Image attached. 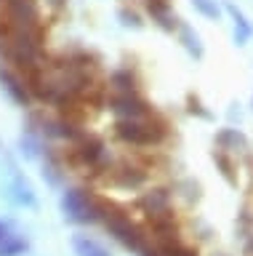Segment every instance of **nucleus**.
<instances>
[{"instance_id": "obj_1", "label": "nucleus", "mask_w": 253, "mask_h": 256, "mask_svg": "<svg viewBox=\"0 0 253 256\" xmlns=\"http://www.w3.org/2000/svg\"><path fill=\"white\" fill-rule=\"evenodd\" d=\"M117 139H123L125 144H136V147H149L165 139V126L152 123L147 118H131V120H117L115 126Z\"/></svg>"}, {"instance_id": "obj_2", "label": "nucleus", "mask_w": 253, "mask_h": 256, "mask_svg": "<svg viewBox=\"0 0 253 256\" xmlns=\"http://www.w3.org/2000/svg\"><path fill=\"white\" fill-rule=\"evenodd\" d=\"M99 219L104 222V227L112 232V235L120 240V243H125L128 248H133V251H139V248H141V232H139V227H136V224H133L128 216H125V211H120L117 206L104 203V200H101V214H99Z\"/></svg>"}, {"instance_id": "obj_3", "label": "nucleus", "mask_w": 253, "mask_h": 256, "mask_svg": "<svg viewBox=\"0 0 253 256\" xmlns=\"http://www.w3.org/2000/svg\"><path fill=\"white\" fill-rule=\"evenodd\" d=\"M61 211L72 222H96L101 214V200L85 190H64Z\"/></svg>"}, {"instance_id": "obj_4", "label": "nucleus", "mask_w": 253, "mask_h": 256, "mask_svg": "<svg viewBox=\"0 0 253 256\" xmlns=\"http://www.w3.org/2000/svg\"><path fill=\"white\" fill-rule=\"evenodd\" d=\"M0 88H3V91L8 94L16 104H29V99H32V94H29L24 78H21L16 70L5 67V64H0Z\"/></svg>"}, {"instance_id": "obj_5", "label": "nucleus", "mask_w": 253, "mask_h": 256, "mask_svg": "<svg viewBox=\"0 0 253 256\" xmlns=\"http://www.w3.org/2000/svg\"><path fill=\"white\" fill-rule=\"evenodd\" d=\"M109 107L112 112L120 115V120H131V118H147L149 115V107L139 99L136 94H115L109 99Z\"/></svg>"}, {"instance_id": "obj_6", "label": "nucleus", "mask_w": 253, "mask_h": 256, "mask_svg": "<svg viewBox=\"0 0 253 256\" xmlns=\"http://www.w3.org/2000/svg\"><path fill=\"white\" fill-rule=\"evenodd\" d=\"M139 206H141L144 214L152 216V222L171 216V195H168V190H149L147 195H141Z\"/></svg>"}, {"instance_id": "obj_7", "label": "nucleus", "mask_w": 253, "mask_h": 256, "mask_svg": "<svg viewBox=\"0 0 253 256\" xmlns=\"http://www.w3.org/2000/svg\"><path fill=\"white\" fill-rule=\"evenodd\" d=\"M75 158L80 160L83 166H99V160H101V155H104V147H101V142H96V139H80L75 144Z\"/></svg>"}, {"instance_id": "obj_8", "label": "nucleus", "mask_w": 253, "mask_h": 256, "mask_svg": "<svg viewBox=\"0 0 253 256\" xmlns=\"http://www.w3.org/2000/svg\"><path fill=\"white\" fill-rule=\"evenodd\" d=\"M216 144L221 152H240L245 150V144H248V139H245L243 131H237V128H221V131L216 134Z\"/></svg>"}, {"instance_id": "obj_9", "label": "nucleus", "mask_w": 253, "mask_h": 256, "mask_svg": "<svg viewBox=\"0 0 253 256\" xmlns=\"http://www.w3.org/2000/svg\"><path fill=\"white\" fill-rule=\"evenodd\" d=\"M227 14L232 16V24H235V40L237 46H245L248 43V38L253 35V27L248 24V19H245V14L237 8L235 3H227Z\"/></svg>"}, {"instance_id": "obj_10", "label": "nucleus", "mask_w": 253, "mask_h": 256, "mask_svg": "<svg viewBox=\"0 0 253 256\" xmlns=\"http://www.w3.org/2000/svg\"><path fill=\"white\" fill-rule=\"evenodd\" d=\"M11 192H13V200H16L19 206H35V203H37L32 184H29L21 174H13V179H11Z\"/></svg>"}, {"instance_id": "obj_11", "label": "nucleus", "mask_w": 253, "mask_h": 256, "mask_svg": "<svg viewBox=\"0 0 253 256\" xmlns=\"http://www.w3.org/2000/svg\"><path fill=\"white\" fill-rule=\"evenodd\" d=\"M147 11L152 14V19L165 30H173V14H171V0H147Z\"/></svg>"}, {"instance_id": "obj_12", "label": "nucleus", "mask_w": 253, "mask_h": 256, "mask_svg": "<svg viewBox=\"0 0 253 256\" xmlns=\"http://www.w3.org/2000/svg\"><path fill=\"white\" fill-rule=\"evenodd\" d=\"M72 248L77 256H109V251L104 246L99 243V240H93L88 235H75L72 238Z\"/></svg>"}, {"instance_id": "obj_13", "label": "nucleus", "mask_w": 253, "mask_h": 256, "mask_svg": "<svg viewBox=\"0 0 253 256\" xmlns=\"http://www.w3.org/2000/svg\"><path fill=\"white\" fill-rule=\"evenodd\" d=\"M160 254H163V256H197L195 248L187 246V243H181L179 235L163 238V240H160Z\"/></svg>"}, {"instance_id": "obj_14", "label": "nucleus", "mask_w": 253, "mask_h": 256, "mask_svg": "<svg viewBox=\"0 0 253 256\" xmlns=\"http://www.w3.org/2000/svg\"><path fill=\"white\" fill-rule=\"evenodd\" d=\"M179 40L184 43V48L195 59H203V43H200V35L189 27V24H179Z\"/></svg>"}, {"instance_id": "obj_15", "label": "nucleus", "mask_w": 253, "mask_h": 256, "mask_svg": "<svg viewBox=\"0 0 253 256\" xmlns=\"http://www.w3.org/2000/svg\"><path fill=\"white\" fill-rule=\"evenodd\" d=\"M19 147H21V155L24 158H37L40 150H43L40 134H37L35 128H27V131L21 134V139H19Z\"/></svg>"}, {"instance_id": "obj_16", "label": "nucleus", "mask_w": 253, "mask_h": 256, "mask_svg": "<svg viewBox=\"0 0 253 256\" xmlns=\"http://www.w3.org/2000/svg\"><path fill=\"white\" fill-rule=\"evenodd\" d=\"M112 182L117 187H139V184L144 182V171H139V168H133V166H123L120 171H115Z\"/></svg>"}, {"instance_id": "obj_17", "label": "nucleus", "mask_w": 253, "mask_h": 256, "mask_svg": "<svg viewBox=\"0 0 253 256\" xmlns=\"http://www.w3.org/2000/svg\"><path fill=\"white\" fill-rule=\"evenodd\" d=\"M24 251H27V240L21 235H13V232L0 243V256H21Z\"/></svg>"}, {"instance_id": "obj_18", "label": "nucleus", "mask_w": 253, "mask_h": 256, "mask_svg": "<svg viewBox=\"0 0 253 256\" xmlns=\"http://www.w3.org/2000/svg\"><path fill=\"white\" fill-rule=\"evenodd\" d=\"M112 86L117 94H136V83H133V75L128 70H120L112 75Z\"/></svg>"}, {"instance_id": "obj_19", "label": "nucleus", "mask_w": 253, "mask_h": 256, "mask_svg": "<svg viewBox=\"0 0 253 256\" xmlns=\"http://www.w3.org/2000/svg\"><path fill=\"white\" fill-rule=\"evenodd\" d=\"M192 8L211 22H219V16H221V6L216 0H192Z\"/></svg>"}, {"instance_id": "obj_20", "label": "nucleus", "mask_w": 253, "mask_h": 256, "mask_svg": "<svg viewBox=\"0 0 253 256\" xmlns=\"http://www.w3.org/2000/svg\"><path fill=\"white\" fill-rule=\"evenodd\" d=\"M213 160H216V163L221 166V174L227 176V182H235V174H232V160L227 158V152H216V155H213Z\"/></svg>"}, {"instance_id": "obj_21", "label": "nucleus", "mask_w": 253, "mask_h": 256, "mask_svg": "<svg viewBox=\"0 0 253 256\" xmlns=\"http://www.w3.org/2000/svg\"><path fill=\"white\" fill-rule=\"evenodd\" d=\"M11 235V224L8 222H3V219H0V243H3V240L5 238H8Z\"/></svg>"}, {"instance_id": "obj_22", "label": "nucleus", "mask_w": 253, "mask_h": 256, "mask_svg": "<svg viewBox=\"0 0 253 256\" xmlns=\"http://www.w3.org/2000/svg\"><path fill=\"white\" fill-rule=\"evenodd\" d=\"M139 251H141V256H157L155 251H149V248H144V246H141V248H139Z\"/></svg>"}, {"instance_id": "obj_23", "label": "nucleus", "mask_w": 253, "mask_h": 256, "mask_svg": "<svg viewBox=\"0 0 253 256\" xmlns=\"http://www.w3.org/2000/svg\"><path fill=\"white\" fill-rule=\"evenodd\" d=\"M251 251H253V240H251Z\"/></svg>"}, {"instance_id": "obj_24", "label": "nucleus", "mask_w": 253, "mask_h": 256, "mask_svg": "<svg viewBox=\"0 0 253 256\" xmlns=\"http://www.w3.org/2000/svg\"><path fill=\"white\" fill-rule=\"evenodd\" d=\"M251 107H253V104H251Z\"/></svg>"}]
</instances>
